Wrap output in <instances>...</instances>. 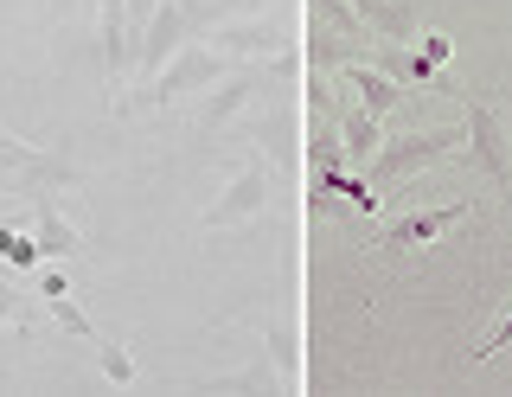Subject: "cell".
Returning <instances> with one entry per match:
<instances>
[{
    "instance_id": "obj_1",
    "label": "cell",
    "mask_w": 512,
    "mask_h": 397,
    "mask_svg": "<svg viewBox=\"0 0 512 397\" xmlns=\"http://www.w3.org/2000/svg\"><path fill=\"white\" fill-rule=\"evenodd\" d=\"M468 141V129H423V135H397V141H378L372 154V186H404L410 173L423 167H442L448 154Z\"/></svg>"
},
{
    "instance_id": "obj_2",
    "label": "cell",
    "mask_w": 512,
    "mask_h": 397,
    "mask_svg": "<svg viewBox=\"0 0 512 397\" xmlns=\"http://www.w3.org/2000/svg\"><path fill=\"white\" fill-rule=\"evenodd\" d=\"M0 186H7V193H26V199L58 193V186H77V167L52 148H32V141L0 129Z\"/></svg>"
},
{
    "instance_id": "obj_3",
    "label": "cell",
    "mask_w": 512,
    "mask_h": 397,
    "mask_svg": "<svg viewBox=\"0 0 512 397\" xmlns=\"http://www.w3.org/2000/svg\"><path fill=\"white\" fill-rule=\"evenodd\" d=\"M224 71H231V58H224L218 45H192L186 39L180 52H173L167 65L148 77V103H160V109H167V103H186V97H199V90H212Z\"/></svg>"
},
{
    "instance_id": "obj_4",
    "label": "cell",
    "mask_w": 512,
    "mask_h": 397,
    "mask_svg": "<svg viewBox=\"0 0 512 397\" xmlns=\"http://www.w3.org/2000/svg\"><path fill=\"white\" fill-rule=\"evenodd\" d=\"M468 161L480 167V180H493V193L512 205V141H506V122L493 103L468 97Z\"/></svg>"
},
{
    "instance_id": "obj_5",
    "label": "cell",
    "mask_w": 512,
    "mask_h": 397,
    "mask_svg": "<svg viewBox=\"0 0 512 397\" xmlns=\"http://www.w3.org/2000/svg\"><path fill=\"white\" fill-rule=\"evenodd\" d=\"M199 20H205V7H192V0H154L148 26H141V45H135L141 77H154L160 65H167V58L192 39V26H199Z\"/></svg>"
},
{
    "instance_id": "obj_6",
    "label": "cell",
    "mask_w": 512,
    "mask_h": 397,
    "mask_svg": "<svg viewBox=\"0 0 512 397\" xmlns=\"http://www.w3.org/2000/svg\"><path fill=\"white\" fill-rule=\"evenodd\" d=\"M269 205V167L263 161H250L244 173H237L231 186H224V199L212 205V212H205V225L212 231H231V225H250L256 212H263Z\"/></svg>"
},
{
    "instance_id": "obj_7",
    "label": "cell",
    "mask_w": 512,
    "mask_h": 397,
    "mask_svg": "<svg viewBox=\"0 0 512 397\" xmlns=\"http://www.w3.org/2000/svg\"><path fill=\"white\" fill-rule=\"evenodd\" d=\"M461 218H468V199H448L436 212H410V218H397V225H384L378 244L384 250H423V244H436L448 225H461Z\"/></svg>"
},
{
    "instance_id": "obj_8",
    "label": "cell",
    "mask_w": 512,
    "mask_h": 397,
    "mask_svg": "<svg viewBox=\"0 0 512 397\" xmlns=\"http://www.w3.org/2000/svg\"><path fill=\"white\" fill-rule=\"evenodd\" d=\"M32 244H39V257H77L84 250V231L71 225V218L58 212V199L52 193H32Z\"/></svg>"
},
{
    "instance_id": "obj_9",
    "label": "cell",
    "mask_w": 512,
    "mask_h": 397,
    "mask_svg": "<svg viewBox=\"0 0 512 397\" xmlns=\"http://www.w3.org/2000/svg\"><path fill=\"white\" fill-rule=\"evenodd\" d=\"M128 65H135V26H128V0H103V77L122 90Z\"/></svg>"
},
{
    "instance_id": "obj_10",
    "label": "cell",
    "mask_w": 512,
    "mask_h": 397,
    "mask_svg": "<svg viewBox=\"0 0 512 397\" xmlns=\"http://www.w3.org/2000/svg\"><path fill=\"white\" fill-rule=\"evenodd\" d=\"M352 13H359L365 33L384 39V45H410L416 33H423V20H416L410 0H352Z\"/></svg>"
},
{
    "instance_id": "obj_11",
    "label": "cell",
    "mask_w": 512,
    "mask_h": 397,
    "mask_svg": "<svg viewBox=\"0 0 512 397\" xmlns=\"http://www.w3.org/2000/svg\"><path fill=\"white\" fill-rule=\"evenodd\" d=\"M340 77H346L352 90H359V103L372 109V116H391V109L404 103V84H397V77L384 71V65H359V58H346Z\"/></svg>"
},
{
    "instance_id": "obj_12",
    "label": "cell",
    "mask_w": 512,
    "mask_h": 397,
    "mask_svg": "<svg viewBox=\"0 0 512 397\" xmlns=\"http://www.w3.org/2000/svg\"><path fill=\"white\" fill-rule=\"evenodd\" d=\"M250 97H256V71H224L212 84V97H205V109H199V129H224Z\"/></svg>"
},
{
    "instance_id": "obj_13",
    "label": "cell",
    "mask_w": 512,
    "mask_h": 397,
    "mask_svg": "<svg viewBox=\"0 0 512 397\" xmlns=\"http://www.w3.org/2000/svg\"><path fill=\"white\" fill-rule=\"evenodd\" d=\"M212 45H218L224 58H276V52H288V45H282V33H276V26H263V20L218 26V33H212Z\"/></svg>"
},
{
    "instance_id": "obj_14",
    "label": "cell",
    "mask_w": 512,
    "mask_h": 397,
    "mask_svg": "<svg viewBox=\"0 0 512 397\" xmlns=\"http://www.w3.org/2000/svg\"><path fill=\"white\" fill-rule=\"evenodd\" d=\"M340 141H346V161H359V167H372V154H378V141H384V116H372V109H340Z\"/></svg>"
},
{
    "instance_id": "obj_15",
    "label": "cell",
    "mask_w": 512,
    "mask_h": 397,
    "mask_svg": "<svg viewBox=\"0 0 512 397\" xmlns=\"http://www.w3.org/2000/svg\"><path fill=\"white\" fill-rule=\"evenodd\" d=\"M96 365H103L109 385H135V359H128V346L109 340V333H96Z\"/></svg>"
},
{
    "instance_id": "obj_16",
    "label": "cell",
    "mask_w": 512,
    "mask_h": 397,
    "mask_svg": "<svg viewBox=\"0 0 512 397\" xmlns=\"http://www.w3.org/2000/svg\"><path fill=\"white\" fill-rule=\"evenodd\" d=\"M52 321H58L64 333H77V340H96V321H90L84 308H77L71 295H52Z\"/></svg>"
},
{
    "instance_id": "obj_17",
    "label": "cell",
    "mask_w": 512,
    "mask_h": 397,
    "mask_svg": "<svg viewBox=\"0 0 512 397\" xmlns=\"http://www.w3.org/2000/svg\"><path fill=\"white\" fill-rule=\"evenodd\" d=\"M0 257L20 263V269H32V263H39V244H32V237H20V231H0Z\"/></svg>"
},
{
    "instance_id": "obj_18",
    "label": "cell",
    "mask_w": 512,
    "mask_h": 397,
    "mask_svg": "<svg viewBox=\"0 0 512 397\" xmlns=\"http://www.w3.org/2000/svg\"><path fill=\"white\" fill-rule=\"evenodd\" d=\"M32 327V314H26V301H20V289H13V282L7 276H0V327Z\"/></svg>"
},
{
    "instance_id": "obj_19",
    "label": "cell",
    "mask_w": 512,
    "mask_h": 397,
    "mask_svg": "<svg viewBox=\"0 0 512 397\" xmlns=\"http://www.w3.org/2000/svg\"><path fill=\"white\" fill-rule=\"evenodd\" d=\"M506 346H512V308H506V321H500V327L487 333V340L474 346V359H493V353H506Z\"/></svg>"
},
{
    "instance_id": "obj_20",
    "label": "cell",
    "mask_w": 512,
    "mask_h": 397,
    "mask_svg": "<svg viewBox=\"0 0 512 397\" xmlns=\"http://www.w3.org/2000/svg\"><path fill=\"white\" fill-rule=\"evenodd\" d=\"M448 52H455V45H448V33H423V58H429V65H448Z\"/></svg>"
},
{
    "instance_id": "obj_21",
    "label": "cell",
    "mask_w": 512,
    "mask_h": 397,
    "mask_svg": "<svg viewBox=\"0 0 512 397\" xmlns=\"http://www.w3.org/2000/svg\"><path fill=\"white\" fill-rule=\"evenodd\" d=\"M39 295H45V301H52V295H71V282H64V269H45V276H39Z\"/></svg>"
}]
</instances>
